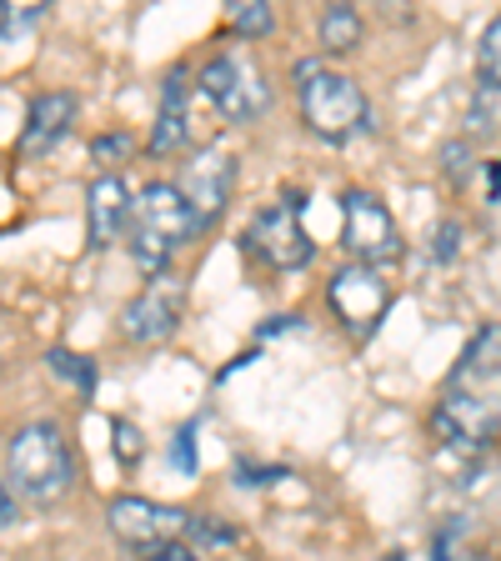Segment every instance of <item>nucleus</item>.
I'll return each mask as SVG.
<instances>
[{"mask_svg": "<svg viewBox=\"0 0 501 561\" xmlns=\"http://www.w3.org/2000/svg\"><path fill=\"white\" fill-rule=\"evenodd\" d=\"M130 206H136V196L126 191L121 175L91 181V191H86V245H91V251H105V245L121 236V226L130 221Z\"/></svg>", "mask_w": 501, "mask_h": 561, "instance_id": "12", "label": "nucleus"}, {"mask_svg": "<svg viewBox=\"0 0 501 561\" xmlns=\"http://www.w3.org/2000/svg\"><path fill=\"white\" fill-rule=\"evenodd\" d=\"M246 245H251V256H261L271 271H301L311 266L316 245L301 226V210L296 206H261L246 226Z\"/></svg>", "mask_w": 501, "mask_h": 561, "instance_id": "7", "label": "nucleus"}, {"mask_svg": "<svg viewBox=\"0 0 501 561\" xmlns=\"http://www.w3.org/2000/svg\"><path fill=\"white\" fill-rule=\"evenodd\" d=\"M201 91H206V101L216 105L226 121H236V126L257 121L271 105L266 76H261V66L251 60V50H221V56H210L206 66H201Z\"/></svg>", "mask_w": 501, "mask_h": 561, "instance_id": "4", "label": "nucleus"}, {"mask_svg": "<svg viewBox=\"0 0 501 561\" xmlns=\"http://www.w3.org/2000/svg\"><path fill=\"white\" fill-rule=\"evenodd\" d=\"M186 105H191V76H186V66H175V70H166V81H161V111H156L151 140H146L151 156L181 151V140H186Z\"/></svg>", "mask_w": 501, "mask_h": 561, "instance_id": "14", "label": "nucleus"}, {"mask_svg": "<svg viewBox=\"0 0 501 561\" xmlns=\"http://www.w3.org/2000/svg\"><path fill=\"white\" fill-rule=\"evenodd\" d=\"M487 191H491V201L501 196V161H491V165H487Z\"/></svg>", "mask_w": 501, "mask_h": 561, "instance_id": "28", "label": "nucleus"}, {"mask_svg": "<svg viewBox=\"0 0 501 561\" xmlns=\"http://www.w3.org/2000/svg\"><path fill=\"white\" fill-rule=\"evenodd\" d=\"M362 35H366V25H362V11H356V5H327V11H321L316 41H321L327 56H346V50H356L362 46Z\"/></svg>", "mask_w": 501, "mask_h": 561, "instance_id": "16", "label": "nucleus"}, {"mask_svg": "<svg viewBox=\"0 0 501 561\" xmlns=\"http://www.w3.org/2000/svg\"><path fill=\"white\" fill-rule=\"evenodd\" d=\"M231 186H236V156H226L221 146H206V151H196L186 161V171H181V196L196 206L201 226H210L226 210V201H231Z\"/></svg>", "mask_w": 501, "mask_h": 561, "instance_id": "10", "label": "nucleus"}, {"mask_svg": "<svg viewBox=\"0 0 501 561\" xmlns=\"http://www.w3.org/2000/svg\"><path fill=\"white\" fill-rule=\"evenodd\" d=\"M41 15H46V5H5V11H0V35H15V31H25V25L31 21H41Z\"/></svg>", "mask_w": 501, "mask_h": 561, "instance_id": "25", "label": "nucleus"}, {"mask_svg": "<svg viewBox=\"0 0 501 561\" xmlns=\"http://www.w3.org/2000/svg\"><path fill=\"white\" fill-rule=\"evenodd\" d=\"M186 537L206 541V547H236V531H231V526H226V522H216V516H191Z\"/></svg>", "mask_w": 501, "mask_h": 561, "instance_id": "21", "label": "nucleus"}, {"mask_svg": "<svg viewBox=\"0 0 501 561\" xmlns=\"http://www.w3.org/2000/svg\"><path fill=\"white\" fill-rule=\"evenodd\" d=\"M497 371H501V327L487 321V327L467 341V351H462V362H456L446 386H452V391H471L477 381H487V376H497Z\"/></svg>", "mask_w": 501, "mask_h": 561, "instance_id": "15", "label": "nucleus"}, {"mask_svg": "<svg viewBox=\"0 0 501 561\" xmlns=\"http://www.w3.org/2000/svg\"><path fill=\"white\" fill-rule=\"evenodd\" d=\"M171 467L186 471V477H196V426H181L171 442Z\"/></svg>", "mask_w": 501, "mask_h": 561, "instance_id": "23", "label": "nucleus"}, {"mask_svg": "<svg viewBox=\"0 0 501 561\" xmlns=\"http://www.w3.org/2000/svg\"><path fill=\"white\" fill-rule=\"evenodd\" d=\"M296 105H301V121L316 140H351L356 130H372V105H366L362 85L341 76V70H327L321 60H296Z\"/></svg>", "mask_w": 501, "mask_h": 561, "instance_id": "3", "label": "nucleus"}, {"mask_svg": "<svg viewBox=\"0 0 501 561\" xmlns=\"http://www.w3.org/2000/svg\"><path fill=\"white\" fill-rule=\"evenodd\" d=\"M111 442H116V461H121V467H136L140 446H146V442H140V432L130 426V421H111Z\"/></svg>", "mask_w": 501, "mask_h": 561, "instance_id": "22", "label": "nucleus"}, {"mask_svg": "<svg viewBox=\"0 0 501 561\" xmlns=\"http://www.w3.org/2000/svg\"><path fill=\"white\" fill-rule=\"evenodd\" d=\"M477 76H481V85H487V91H501V15L487 25V35H481Z\"/></svg>", "mask_w": 501, "mask_h": 561, "instance_id": "19", "label": "nucleus"}, {"mask_svg": "<svg viewBox=\"0 0 501 561\" xmlns=\"http://www.w3.org/2000/svg\"><path fill=\"white\" fill-rule=\"evenodd\" d=\"M497 421L501 416L491 401L471 397V391H446L432 411V436L446 446H462V451H477L497 436Z\"/></svg>", "mask_w": 501, "mask_h": 561, "instance_id": "9", "label": "nucleus"}, {"mask_svg": "<svg viewBox=\"0 0 501 561\" xmlns=\"http://www.w3.org/2000/svg\"><path fill=\"white\" fill-rule=\"evenodd\" d=\"M46 366L60 376V381H70V386H76L81 397H91V391H95V366L86 362V356H76V351L56 346V351H50V356H46Z\"/></svg>", "mask_w": 501, "mask_h": 561, "instance_id": "18", "label": "nucleus"}, {"mask_svg": "<svg viewBox=\"0 0 501 561\" xmlns=\"http://www.w3.org/2000/svg\"><path fill=\"white\" fill-rule=\"evenodd\" d=\"M292 327H301L296 316H276V321H266V327H261V336H281V331H292Z\"/></svg>", "mask_w": 501, "mask_h": 561, "instance_id": "27", "label": "nucleus"}, {"mask_svg": "<svg viewBox=\"0 0 501 561\" xmlns=\"http://www.w3.org/2000/svg\"><path fill=\"white\" fill-rule=\"evenodd\" d=\"M382 561H407V557H401V551H386V557Z\"/></svg>", "mask_w": 501, "mask_h": 561, "instance_id": "29", "label": "nucleus"}, {"mask_svg": "<svg viewBox=\"0 0 501 561\" xmlns=\"http://www.w3.org/2000/svg\"><path fill=\"white\" fill-rule=\"evenodd\" d=\"M456 251H462V221H442L432 236V256L436 261H456Z\"/></svg>", "mask_w": 501, "mask_h": 561, "instance_id": "24", "label": "nucleus"}, {"mask_svg": "<svg viewBox=\"0 0 501 561\" xmlns=\"http://www.w3.org/2000/svg\"><path fill=\"white\" fill-rule=\"evenodd\" d=\"M105 526H111V531H116L126 547L156 551V547H171V541L186 537L191 516L175 512V506L146 502V496H116V502L105 506Z\"/></svg>", "mask_w": 501, "mask_h": 561, "instance_id": "8", "label": "nucleus"}, {"mask_svg": "<svg viewBox=\"0 0 501 561\" xmlns=\"http://www.w3.org/2000/svg\"><path fill=\"white\" fill-rule=\"evenodd\" d=\"M327 301L341 327H351L356 336H372L386 321V311H391V286H386L382 271L351 261V266H341L337 276L327 280Z\"/></svg>", "mask_w": 501, "mask_h": 561, "instance_id": "6", "label": "nucleus"}, {"mask_svg": "<svg viewBox=\"0 0 501 561\" xmlns=\"http://www.w3.org/2000/svg\"><path fill=\"white\" fill-rule=\"evenodd\" d=\"M76 481V461L56 421H31L5 446V486L31 506H56Z\"/></svg>", "mask_w": 501, "mask_h": 561, "instance_id": "2", "label": "nucleus"}, {"mask_svg": "<svg viewBox=\"0 0 501 561\" xmlns=\"http://www.w3.org/2000/svg\"><path fill=\"white\" fill-rule=\"evenodd\" d=\"M76 121V95L70 91H50V95H35L31 111H25V126H21V140L15 151L21 156H46L50 146H60Z\"/></svg>", "mask_w": 501, "mask_h": 561, "instance_id": "13", "label": "nucleus"}, {"mask_svg": "<svg viewBox=\"0 0 501 561\" xmlns=\"http://www.w3.org/2000/svg\"><path fill=\"white\" fill-rule=\"evenodd\" d=\"M226 25H231V35H241V41H261V35L276 31V15H271V5H261V0H236Z\"/></svg>", "mask_w": 501, "mask_h": 561, "instance_id": "17", "label": "nucleus"}, {"mask_svg": "<svg viewBox=\"0 0 501 561\" xmlns=\"http://www.w3.org/2000/svg\"><path fill=\"white\" fill-rule=\"evenodd\" d=\"M175 327H181V291L166 286V280H156L151 291H140L136 301H126V311H121V336H126L130 346H156V341H166Z\"/></svg>", "mask_w": 501, "mask_h": 561, "instance_id": "11", "label": "nucleus"}, {"mask_svg": "<svg viewBox=\"0 0 501 561\" xmlns=\"http://www.w3.org/2000/svg\"><path fill=\"white\" fill-rule=\"evenodd\" d=\"M130 151H136V136H130V130H111V136H95L91 161L95 165H121Z\"/></svg>", "mask_w": 501, "mask_h": 561, "instance_id": "20", "label": "nucleus"}, {"mask_svg": "<svg viewBox=\"0 0 501 561\" xmlns=\"http://www.w3.org/2000/svg\"><path fill=\"white\" fill-rule=\"evenodd\" d=\"M341 245L356 256V266H372V271L401 261V251H407L391 210L372 191H346L341 196Z\"/></svg>", "mask_w": 501, "mask_h": 561, "instance_id": "5", "label": "nucleus"}, {"mask_svg": "<svg viewBox=\"0 0 501 561\" xmlns=\"http://www.w3.org/2000/svg\"><path fill=\"white\" fill-rule=\"evenodd\" d=\"M140 561H201L196 547H186V541H171V547H156V551H136Z\"/></svg>", "mask_w": 501, "mask_h": 561, "instance_id": "26", "label": "nucleus"}, {"mask_svg": "<svg viewBox=\"0 0 501 561\" xmlns=\"http://www.w3.org/2000/svg\"><path fill=\"white\" fill-rule=\"evenodd\" d=\"M130 221H136L130 226V261H136L146 276H161L175 251H181L191 236L206 231L196 206H191V201L181 196V186H171V181H151V186L140 191L136 206H130Z\"/></svg>", "mask_w": 501, "mask_h": 561, "instance_id": "1", "label": "nucleus"}]
</instances>
